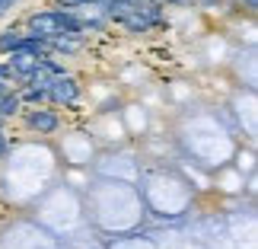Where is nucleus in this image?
I'll use <instances>...</instances> for the list:
<instances>
[{
  "label": "nucleus",
  "mask_w": 258,
  "mask_h": 249,
  "mask_svg": "<svg viewBox=\"0 0 258 249\" xmlns=\"http://www.w3.org/2000/svg\"><path fill=\"white\" fill-rule=\"evenodd\" d=\"M29 29L35 35H64V32H77L80 23L71 13H42V16H32Z\"/></svg>",
  "instance_id": "obj_1"
},
{
  "label": "nucleus",
  "mask_w": 258,
  "mask_h": 249,
  "mask_svg": "<svg viewBox=\"0 0 258 249\" xmlns=\"http://www.w3.org/2000/svg\"><path fill=\"white\" fill-rule=\"evenodd\" d=\"M45 93L51 96L54 103H71V99L77 96V86H74V80H71V77H61V74H57L54 80L45 86Z\"/></svg>",
  "instance_id": "obj_2"
},
{
  "label": "nucleus",
  "mask_w": 258,
  "mask_h": 249,
  "mask_svg": "<svg viewBox=\"0 0 258 249\" xmlns=\"http://www.w3.org/2000/svg\"><path fill=\"white\" fill-rule=\"evenodd\" d=\"M38 67V52H26V48H19V52H13V71L19 77H32V71Z\"/></svg>",
  "instance_id": "obj_3"
},
{
  "label": "nucleus",
  "mask_w": 258,
  "mask_h": 249,
  "mask_svg": "<svg viewBox=\"0 0 258 249\" xmlns=\"http://www.w3.org/2000/svg\"><path fill=\"white\" fill-rule=\"evenodd\" d=\"M32 125H35V128H42V131H51V128H54V115H48V112H35V115H32Z\"/></svg>",
  "instance_id": "obj_4"
},
{
  "label": "nucleus",
  "mask_w": 258,
  "mask_h": 249,
  "mask_svg": "<svg viewBox=\"0 0 258 249\" xmlns=\"http://www.w3.org/2000/svg\"><path fill=\"white\" fill-rule=\"evenodd\" d=\"M10 89H13V74L0 64V93H10Z\"/></svg>",
  "instance_id": "obj_5"
},
{
  "label": "nucleus",
  "mask_w": 258,
  "mask_h": 249,
  "mask_svg": "<svg viewBox=\"0 0 258 249\" xmlns=\"http://www.w3.org/2000/svg\"><path fill=\"white\" fill-rule=\"evenodd\" d=\"M13 109H16V99L13 96H7L4 103H0V112H13Z\"/></svg>",
  "instance_id": "obj_6"
},
{
  "label": "nucleus",
  "mask_w": 258,
  "mask_h": 249,
  "mask_svg": "<svg viewBox=\"0 0 258 249\" xmlns=\"http://www.w3.org/2000/svg\"><path fill=\"white\" fill-rule=\"evenodd\" d=\"M13 4H16V0H0V16H4V13H7V10L13 7Z\"/></svg>",
  "instance_id": "obj_7"
},
{
  "label": "nucleus",
  "mask_w": 258,
  "mask_h": 249,
  "mask_svg": "<svg viewBox=\"0 0 258 249\" xmlns=\"http://www.w3.org/2000/svg\"><path fill=\"white\" fill-rule=\"evenodd\" d=\"M64 4H71V7H74V4H89V0H64Z\"/></svg>",
  "instance_id": "obj_8"
},
{
  "label": "nucleus",
  "mask_w": 258,
  "mask_h": 249,
  "mask_svg": "<svg viewBox=\"0 0 258 249\" xmlns=\"http://www.w3.org/2000/svg\"><path fill=\"white\" fill-rule=\"evenodd\" d=\"M249 4H252V7H255V0H249Z\"/></svg>",
  "instance_id": "obj_9"
}]
</instances>
